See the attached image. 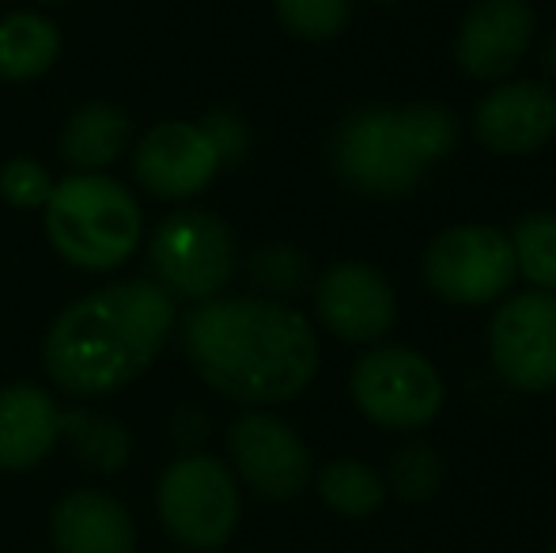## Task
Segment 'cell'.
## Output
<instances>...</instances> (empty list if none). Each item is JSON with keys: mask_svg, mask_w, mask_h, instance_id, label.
<instances>
[{"mask_svg": "<svg viewBox=\"0 0 556 553\" xmlns=\"http://www.w3.org/2000/svg\"><path fill=\"white\" fill-rule=\"evenodd\" d=\"M182 349L198 376L239 406L300 399L318 372L307 315L269 296H216L182 318Z\"/></svg>", "mask_w": 556, "mask_h": 553, "instance_id": "6da1fadb", "label": "cell"}, {"mask_svg": "<svg viewBox=\"0 0 556 553\" xmlns=\"http://www.w3.org/2000/svg\"><path fill=\"white\" fill-rule=\"evenodd\" d=\"M178 303L155 280H114L68 303L42 341V364L76 399L122 391L163 353Z\"/></svg>", "mask_w": 556, "mask_h": 553, "instance_id": "7a4b0ae2", "label": "cell"}, {"mask_svg": "<svg viewBox=\"0 0 556 553\" xmlns=\"http://www.w3.org/2000/svg\"><path fill=\"white\" fill-rule=\"evenodd\" d=\"M46 236L68 266L111 274L140 247L144 216L117 178L103 171H76L53 183L46 201Z\"/></svg>", "mask_w": 556, "mask_h": 553, "instance_id": "3957f363", "label": "cell"}, {"mask_svg": "<svg viewBox=\"0 0 556 553\" xmlns=\"http://www.w3.org/2000/svg\"><path fill=\"white\" fill-rule=\"evenodd\" d=\"M155 512L170 539L190 553L224 550L239 527V481L220 458L186 451L163 470L155 489Z\"/></svg>", "mask_w": 556, "mask_h": 553, "instance_id": "277c9868", "label": "cell"}, {"mask_svg": "<svg viewBox=\"0 0 556 553\" xmlns=\"http://www.w3.org/2000/svg\"><path fill=\"white\" fill-rule=\"evenodd\" d=\"M148 266L152 280L170 296V300L205 303L224 296L239 269V251H235L231 228L216 213L205 209H182L170 213L155 228L148 243Z\"/></svg>", "mask_w": 556, "mask_h": 553, "instance_id": "5b68a950", "label": "cell"}, {"mask_svg": "<svg viewBox=\"0 0 556 553\" xmlns=\"http://www.w3.org/2000/svg\"><path fill=\"white\" fill-rule=\"evenodd\" d=\"M349 391L371 425L413 432L443 414V376L425 353L405 345H379L352 364Z\"/></svg>", "mask_w": 556, "mask_h": 553, "instance_id": "8992f818", "label": "cell"}, {"mask_svg": "<svg viewBox=\"0 0 556 553\" xmlns=\"http://www.w3.org/2000/svg\"><path fill=\"white\" fill-rule=\"evenodd\" d=\"M333 167L367 198H402L417 190L428 171L394 106H364L349 114L333 137Z\"/></svg>", "mask_w": 556, "mask_h": 553, "instance_id": "52a82bcc", "label": "cell"}, {"mask_svg": "<svg viewBox=\"0 0 556 553\" xmlns=\"http://www.w3.org/2000/svg\"><path fill=\"white\" fill-rule=\"evenodd\" d=\"M425 280L440 300L458 307L500 303L519 280L511 239L489 224L446 228L425 251Z\"/></svg>", "mask_w": 556, "mask_h": 553, "instance_id": "ba28073f", "label": "cell"}, {"mask_svg": "<svg viewBox=\"0 0 556 553\" xmlns=\"http://www.w3.org/2000/svg\"><path fill=\"white\" fill-rule=\"evenodd\" d=\"M489 356L507 387L545 394L556 387V296L530 288L492 311Z\"/></svg>", "mask_w": 556, "mask_h": 553, "instance_id": "9c48e42d", "label": "cell"}, {"mask_svg": "<svg viewBox=\"0 0 556 553\" xmlns=\"http://www.w3.org/2000/svg\"><path fill=\"white\" fill-rule=\"evenodd\" d=\"M227 455L242 486L265 501H295L315 478L307 443L269 410H250L235 420L227 432Z\"/></svg>", "mask_w": 556, "mask_h": 553, "instance_id": "30bf717a", "label": "cell"}, {"mask_svg": "<svg viewBox=\"0 0 556 553\" xmlns=\"http://www.w3.org/2000/svg\"><path fill=\"white\" fill-rule=\"evenodd\" d=\"M538 35L530 0H473L454 35V61L469 80H504L522 65Z\"/></svg>", "mask_w": 556, "mask_h": 553, "instance_id": "8fae6325", "label": "cell"}, {"mask_svg": "<svg viewBox=\"0 0 556 553\" xmlns=\"http://www.w3.org/2000/svg\"><path fill=\"white\" fill-rule=\"evenodd\" d=\"M220 167V155L198 122H160L140 137L132 152V178L152 198L167 201L198 198L201 190H208Z\"/></svg>", "mask_w": 556, "mask_h": 553, "instance_id": "7c38bea8", "label": "cell"}, {"mask_svg": "<svg viewBox=\"0 0 556 553\" xmlns=\"http://www.w3.org/2000/svg\"><path fill=\"white\" fill-rule=\"evenodd\" d=\"M315 311L323 326L352 345H371L390 334L397 300L390 280L367 262H337L315 280Z\"/></svg>", "mask_w": 556, "mask_h": 553, "instance_id": "4fadbf2b", "label": "cell"}, {"mask_svg": "<svg viewBox=\"0 0 556 553\" xmlns=\"http://www.w3.org/2000/svg\"><path fill=\"white\" fill-rule=\"evenodd\" d=\"M473 134L492 155H530L556 137V91L542 80H504L477 103Z\"/></svg>", "mask_w": 556, "mask_h": 553, "instance_id": "5bb4252c", "label": "cell"}, {"mask_svg": "<svg viewBox=\"0 0 556 553\" xmlns=\"http://www.w3.org/2000/svg\"><path fill=\"white\" fill-rule=\"evenodd\" d=\"M58 553H137V527L125 504L103 489H76L61 497L50 516Z\"/></svg>", "mask_w": 556, "mask_h": 553, "instance_id": "9a60e30c", "label": "cell"}, {"mask_svg": "<svg viewBox=\"0 0 556 553\" xmlns=\"http://www.w3.org/2000/svg\"><path fill=\"white\" fill-rule=\"evenodd\" d=\"M61 440V406L35 384L0 387V470L38 466Z\"/></svg>", "mask_w": 556, "mask_h": 553, "instance_id": "2e32d148", "label": "cell"}, {"mask_svg": "<svg viewBox=\"0 0 556 553\" xmlns=\"http://www.w3.org/2000/svg\"><path fill=\"white\" fill-rule=\"evenodd\" d=\"M129 144V118L111 103H84L61 129V155L76 171H106Z\"/></svg>", "mask_w": 556, "mask_h": 553, "instance_id": "e0dca14e", "label": "cell"}, {"mask_svg": "<svg viewBox=\"0 0 556 553\" xmlns=\"http://www.w3.org/2000/svg\"><path fill=\"white\" fill-rule=\"evenodd\" d=\"M61 53V30L38 12H12L0 20V76L4 80H38Z\"/></svg>", "mask_w": 556, "mask_h": 553, "instance_id": "ac0fdd59", "label": "cell"}, {"mask_svg": "<svg viewBox=\"0 0 556 553\" xmlns=\"http://www.w3.org/2000/svg\"><path fill=\"white\" fill-rule=\"evenodd\" d=\"M315 489L326 508L344 519L375 516L382 508V501H387L382 474L375 466L359 463V458H333V463H326L323 474L315 478Z\"/></svg>", "mask_w": 556, "mask_h": 553, "instance_id": "d6986e66", "label": "cell"}, {"mask_svg": "<svg viewBox=\"0 0 556 553\" xmlns=\"http://www.w3.org/2000/svg\"><path fill=\"white\" fill-rule=\"evenodd\" d=\"M61 436L73 440V451L80 466L96 474H117L129 466L132 436L114 417L88 414V410H65L61 414Z\"/></svg>", "mask_w": 556, "mask_h": 553, "instance_id": "ffe728a7", "label": "cell"}, {"mask_svg": "<svg viewBox=\"0 0 556 553\" xmlns=\"http://www.w3.org/2000/svg\"><path fill=\"white\" fill-rule=\"evenodd\" d=\"M507 239H511L519 277L556 296V213H549V209L527 213Z\"/></svg>", "mask_w": 556, "mask_h": 553, "instance_id": "44dd1931", "label": "cell"}, {"mask_svg": "<svg viewBox=\"0 0 556 553\" xmlns=\"http://www.w3.org/2000/svg\"><path fill=\"white\" fill-rule=\"evenodd\" d=\"M247 274L254 280V288H262V296L288 300V296H300L311 285V262L292 243H265L247 259Z\"/></svg>", "mask_w": 556, "mask_h": 553, "instance_id": "7402d4cb", "label": "cell"}, {"mask_svg": "<svg viewBox=\"0 0 556 553\" xmlns=\"http://www.w3.org/2000/svg\"><path fill=\"white\" fill-rule=\"evenodd\" d=\"M288 35L303 42H333L352 20V0H273Z\"/></svg>", "mask_w": 556, "mask_h": 553, "instance_id": "603a6c76", "label": "cell"}, {"mask_svg": "<svg viewBox=\"0 0 556 553\" xmlns=\"http://www.w3.org/2000/svg\"><path fill=\"white\" fill-rule=\"evenodd\" d=\"M446 478L443 455L432 448V443H409L394 455L390 463V489H394L402 501L409 504H425L440 493Z\"/></svg>", "mask_w": 556, "mask_h": 553, "instance_id": "cb8c5ba5", "label": "cell"}, {"mask_svg": "<svg viewBox=\"0 0 556 553\" xmlns=\"http://www.w3.org/2000/svg\"><path fill=\"white\" fill-rule=\"evenodd\" d=\"M405 129H409V140L417 148V155L425 160V167L446 160V155L458 148V118H454L446 106L440 103H413L402 106Z\"/></svg>", "mask_w": 556, "mask_h": 553, "instance_id": "d4e9b609", "label": "cell"}, {"mask_svg": "<svg viewBox=\"0 0 556 553\" xmlns=\"http://www.w3.org/2000/svg\"><path fill=\"white\" fill-rule=\"evenodd\" d=\"M53 193V178L30 155H15L0 167V198L15 209H46Z\"/></svg>", "mask_w": 556, "mask_h": 553, "instance_id": "484cf974", "label": "cell"}, {"mask_svg": "<svg viewBox=\"0 0 556 553\" xmlns=\"http://www.w3.org/2000/svg\"><path fill=\"white\" fill-rule=\"evenodd\" d=\"M201 129H205V137L213 140L216 155H220V163H239L242 155H247L250 148V126L242 114L235 111H213L205 114V118L198 122Z\"/></svg>", "mask_w": 556, "mask_h": 553, "instance_id": "4316f807", "label": "cell"}, {"mask_svg": "<svg viewBox=\"0 0 556 553\" xmlns=\"http://www.w3.org/2000/svg\"><path fill=\"white\" fill-rule=\"evenodd\" d=\"M205 414H201V410H178V417H175V440L178 443H186V448H190V443H198L201 436H205Z\"/></svg>", "mask_w": 556, "mask_h": 553, "instance_id": "83f0119b", "label": "cell"}, {"mask_svg": "<svg viewBox=\"0 0 556 553\" xmlns=\"http://www.w3.org/2000/svg\"><path fill=\"white\" fill-rule=\"evenodd\" d=\"M542 61H545V73L556 80V30L549 35V42H545V53H542Z\"/></svg>", "mask_w": 556, "mask_h": 553, "instance_id": "f1b7e54d", "label": "cell"}, {"mask_svg": "<svg viewBox=\"0 0 556 553\" xmlns=\"http://www.w3.org/2000/svg\"><path fill=\"white\" fill-rule=\"evenodd\" d=\"M35 4H73V0H35Z\"/></svg>", "mask_w": 556, "mask_h": 553, "instance_id": "f546056e", "label": "cell"}, {"mask_svg": "<svg viewBox=\"0 0 556 553\" xmlns=\"http://www.w3.org/2000/svg\"><path fill=\"white\" fill-rule=\"evenodd\" d=\"M375 4H394V0H375Z\"/></svg>", "mask_w": 556, "mask_h": 553, "instance_id": "4dcf8cb0", "label": "cell"}, {"mask_svg": "<svg viewBox=\"0 0 556 553\" xmlns=\"http://www.w3.org/2000/svg\"><path fill=\"white\" fill-rule=\"evenodd\" d=\"M553 553H556V539H553Z\"/></svg>", "mask_w": 556, "mask_h": 553, "instance_id": "1f68e13d", "label": "cell"}]
</instances>
